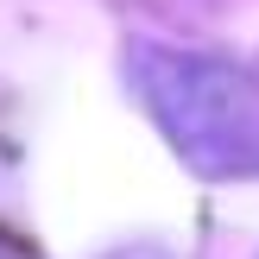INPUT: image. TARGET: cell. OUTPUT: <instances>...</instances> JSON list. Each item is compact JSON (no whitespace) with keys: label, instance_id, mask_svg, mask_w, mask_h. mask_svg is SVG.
<instances>
[{"label":"cell","instance_id":"6da1fadb","mask_svg":"<svg viewBox=\"0 0 259 259\" xmlns=\"http://www.w3.org/2000/svg\"><path fill=\"white\" fill-rule=\"evenodd\" d=\"M133 82L152 120L202 177H259V82L202 51H133Z\"/></svg>","mask_w":259,"mask_h":259},{"label":"cell","instance_id":"7a4b0ae2","mask_svg":"<svg viewBox=\"0 0 259 259\" xmlns=\"http://www.w3.org/2000/svg\"><path fill=\"white\" fill-rule=\"evenodd\" d=\"M0 259H19V253H13V247H7V240H0Z\"/></svg>","mask_w":259,"mask_h":259}]
</instances>
